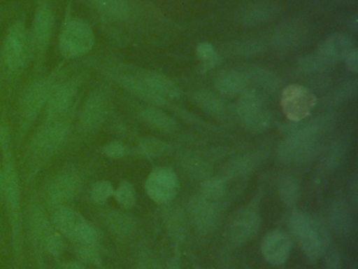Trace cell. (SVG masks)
<instances>
[{
  "instance_id": "6da1fadb",
  "label": "cell",
  "mask_w": 358,
  "mask_h": 269,
  "mask_svg": "<svg viewBox=\"0 0 358 269\" xmlns=\"http://www.w3.org/2000/svg\"><path fill=\"white\" fill-rule=\"evenodd\" d=\"M10 143L11 142L8 137L1 146L3 149V161L1 166L3 174V199L5 200L10 224H11L14 254L18 256L22 251V185H20V174L16 167L15 158Z\"/></svg>"
},
{
  "instance_id": "7a4b0ae2",
  "label": "cell",
  "mask_w": 358,
  "mask_h": 269,
  "mask_svg": "<svg viewBox=\"0 0 358 269\" xmlns=\"http://www.w3.org/2000/svg\"><path fill=\"white\" fill-rule=\"evenodd\" d=\"M328 127V121L317 118L293 128L278 146V157L289 164H299L311 159L317 149V138Z\"/></svg>"
},
{
  "instance_id": "3957f363",
  "label": "cell",
  "mask_w": 358,
  "mask_h": 269,
  "mask_svg": "<svg viewBox=\"0 0 358 269\" xmlns=\"http://www.w3.org/2000/svg\"><path fill=\"white\" fill-rule=\"evenodd\" d=\"M289 226L307 260L317 262L330 244V233L324 223L303 212H295L289 219Z\"/></svg>"
},
{
  "instance_id": "277c9868",
  "label": "cell",
  "mask_w": 358,
  "mask_h": 269,
  "mask_svg": "<svg viewBox=\"0 0 358 269\" xmlns=\"http://www.w3.org/2000/svg\"><path fill=\"white\" fill-rule=\"evenodd\" d=\"M51 221L60 235L68 237L75 246L99 245L97 227L70 205L54 208Z\"/></svg>"
},
{
  "instance_id": "5b68a950",
  "label": "cell",
  "mask_w": 358,
  "mask_h": 269,
  "mask_svg": "<svg viewBox=\"0 0 358 269\" xmlns=\"http://www.w3.org/2000/svg\"><path fill=\"white\" fill-rule=\"evenodd\" d=\"M70 115L57 119L45 120L43 125L39 128L31 143V157L33 160V168L41 165L49 159L64 145L70 134Z\"/></svg>"
},
{
  "instance_id": "8992f818",
  "label": "cell",
  "mask_w": 358,
  "mask_h": 269,
  "mask_svg": "<svg viewBox=\"0 0 358 269\" xmlns=\"http://www.w3.org/2000/svg\"><path fill=\"white\" fill-rule=\"evenodd\" d=\"M95 44V35L89 23L73 17L66 19L59 37V48L66 58H78L91 52Z\"/></svg>"
},
{
  "instance_id": "52a82bcc",
  "label": "cell",
  "mask_w": 358,
  "mask_h": 269,
  "mask_svg": "<svg viewBox=\"0 0 358 269\" xmlns=\"http://www.w3.org/2000/svg\"><path fill=\"white\" fill-rule=\"evenodd\" d=\"M31 44L26 25L22 21H16L8 31L1 48V59L10 73H22L30 54Z\"/></svg>"
},
{
  "instance_id": "ba28073f",
  "label": "cell",
  "mask_w": 358,
  "mask_h": 269,
  "mask_svg": "<svg viewBox=\"0 0 358 269\" xmlns=\"http://www.w3.org/2000/svg\"><path fill=\"white\" fill-rule=\"evenodd\" d=\"M29 228L34 243L45 254L50 256H59L62 254L64 246L62 235L38 204L30 206Z\"/></svg>"
},
{
  "instance_id": "9c48e42d",
  "label": "cell",
  "mask_w": 358,
  "mask_h": 269,
  "mask_svg": "<svg viewBox=\"0 0 358 269\" xmlns=\"http://www.w3.org/2000/svg\"><path fill=\"white\" fill-rule=\"evenodd\" d=\"M83 176L76 168H64L54 174L45 187V199L53 208L70 205L83 188Z\"/></svg>"
},
{
  "instance_id": "30bf717a",
  "label": "cell",
  "mask_w": 358,
  "mask_h": 269,
  "mask_svg": "<svg viewBox=\"0 0 358 269\" xmlns=\"http://www.w3.org/2000/svg\"><path fill=\"white\" fill-rule=\"evenodd\" d=\"M56 82L51 78L39 80L33 83L24 92L20 103V130L28 132L43 107L47 106L50 96L56 86Z\"/></svg>"
},
{
  "instance_id": "8fae6325",
  "label": "cell",
  "mask_w": 358,
  "mask_h": 269,
  "mask_svg": "<svg viewBox=\"0 0 358 269\" xmlns=\"http://www.w3.org/2000/svg\"><path fill=\"white\" fill-rule=\"evenodd\" d=\"M317 103L315 95L303 85L291 84L282 90L280 106L282 113L292 122H301L309 117Z\"/></svg>"
},
{
  "instance_id": "7c38bea8",
  "label": "cell",
  "mask_w": 358,
  "mask_h": 269,
  "mask_svg": "<svg viewBox=\"0 0 358 269\" xmlns=\"http://www.w3.org/2000/svg\"><path fill=\"white\" fill-rule=\"evenodd\" d=\"M179 188V179L173 170L169 167H157L148 174L145 191L148 197L162 204L171 201Z\"/></svg>"
},
{
  "instance_id": "4fadbf2b",
  "label": "cell",
  "mask_w": 358,
  "mask_h": 269,
  "mask_svg": "<svg viewBox=\"0 0 358 269\" xmlns=\"http://www.w3.org/2000/svg\"><path fill=\"white\" fill-rule=\"evenodd\" d=\"M238 117L247 130L259 132L269 127L271 117L267 111H263L261 97L255 92H246L238 101Z\"/></svg>"
},
{
  "instance_id": "5bb4252c",
  "label": "cell",
  "mask_w": 358,
  "mask_h": 269,
  "mask_svg": "<svg viewBox=\"0 0 358 269\" xmlns=\"http://www.w3.org/2000/svg\"><path fill=\"white\" fill-rule=\"evenodd\" d=\"M259 226L261 216L257 209L252 207L244 208L232 216L228 227V237L232 243L242 245L255 237Z\"/></svg>"
},
{
  "instance_id": "9a60e30c",
  "label": "cell",
  "mask_w": 358,
  "mask_h": 269,
  "mask_svg": "<svg viewBox=\"0 0 358 269\" xmlns=\"http://www.w3.org/2000/svg\"><path fill=\"white\" fill-rule=\"evenodd\" d=\"M78 90V80L56 84L47 103L45 120L57 119L70 115Z\"/></svg>"
},
{
  "instance_id": "2e32d148",
  "label": "cell",
  "mask_w": 358,
  "mask_h": 269,
  "mask_svg": "<svg viewBox=\"0 0 358 269\" xmlns=\"http://www.w3.org/2000/svg\"><path fill=\"white\" fill-rule=\"evenodd\" d=\"M190 218L196 230L210 233L217 226L220 219V207L217 201L201 195L192 199L189 206Z\"/></svg>"
},
{
  "instance_id": "e0dca14e",
  "label": "cell",
  "mask_w": 358,
  "mask_h": 269,
  "mask_svg": "<svg viewBox=\"0 0 358 269\" xmlns=\"http://www.w3.org/2000/svg\"><path fill=\"white\" fill-rule=\"evenodd\" d=\"M53 27L54 17L51 8L47 2H41L35 13L31 37V43L39 55H43L47 50L51 41Z\"/></svg>"
},
{
  "instance_id": "ac0fdd59",
  "label": "cell",
  "mask_w": 358,
  "mask_h": 269,
  "mask_svg": "<svg viewBox=\"0 0 358 269\" xmlns=\"http://www.w3.org/2000/svg\"><path fill=\"white\" fill-rule=\"evenodd\" d=\"M108 115V102L103 95L93 92L83 104L79 116V127L83 132H89L97 130Z\"/></svg>"
},
{
  "instance_id": "d6986e66",
  "label": "cell",
  "mask_w": 358,
  "mask_h": 269,
  "mask_svg": "<svg viewBox=\"0 0 358 269\" xmlns=\"http://www.w3.org/2000/svg\"><path fill=\"white\" fill-rule=\"evenodd\" d=\"M262 252L267 262L280 265L286 262L292 249L290 237L282 231L273 230L262 241Z\"/></svg>"
},
{
  "instance_id": "ffe728a7",
  "label": "cell",
  "mask_w": 358,
  "mask_h": 269,
  "mask_svg": "<svg viewBox=\"0 0 358 269\" xmlns=\"http://www.w3.org/2000/svg\"><path fill=\"white\" fill-rule=\"evenodd\" d=\"M353 48H355V46L350 36L337 33L329 36L324 42H322L317 52L334 64L337 61L345 59Z\"/></svg>"
},
{
  "instance_id": "44dd1931",
  "label": "cell",
  "mask_w": 358,
  "mask_h": 269,
  "mask_svg": "<svg viewBox=\"0 0 358 269\" xmlns=\"http://www.w3.org/2000/svg\"><path fill=\"white\" fill-rule=\"evenodd\" d=\"M307 36V29L299 23L290 22L278 27L272 35V43L278 48H293Z\"/></svg>"
},
{
  "instance_id": "7402d4cb",
  "label": "cell",
  "mask_w": 358,
  "mask_h": 269,
  "mask_svg": "<svg viewBox=\"0 0 358 269\" xmlns=\"http://www.w3.org/2000/svg\"><path fill=\"white\" fill-rule=\"evenodd\" d=\"M122 85L138 98L152 104L164 105L166 103V99L155 92L146 82L142 80V78L125 77L122 80Z\"/></svg>"
},
{
  "instance_id": "603a6c76",
  "label": "cell",
  "mask_w": 358,
  "mask_h": 269,
  "mask_svg": "<svg viewBox=\"0 0 358 269\" xmlns=\"http://www.w3.org/2000/svg\"><path fill=\"white\" fill-rule=\"evenodd\" d=\"M247 85V78L236 71H225L219 74L215 79V86L222 94L236 96L244 92Z\"/></svg>"
},
{
  "instance_id": "cb8c5ba5",
  "label": "cell",
  "mask_w": 358,
  "mask_h": 269,
  "mask_svg": "<svg viewBox=\"0 0 358 269\" xmlns=\"http://www.w3.org/2000/svg\"><path fill=\"white\" fill-rule=\"evenodd\" d=\"M91 1L97 12L112 20H125L131 14L127 0H91Z\"/></svg>"
},
{
  "instance_id": "d4e9b609",
  "label": "cell",
  "mask_w": 358,
  "mask_h": 269,
  "mask_svg": "<svg viewBox=\"0 0 358 269\" xmlns=\"http://www.w3.org/2000/svg\"><path fill=\"white\" fill-rule=\"evenodd\" d=\"M276 6L272 4H255L248 6L241 14V22L246 25H259L271 19L276 14Z\"/></svg>"
},
{
  "instance_id": "484cf974",
  "label": "cell",
  "mask_w": 358,
  "mask_h": 269,
  "mask_svg": "<svg viewBox=\"0 0 358 269\" xmlns=\"http://www.w3.org/2000/svg\"><path fill=\"white\" fill-rule=\"evenodd\" d=\"M142 119L155 130L163 132H173L177 130V122L164 111L156 109H146L141 113Z\"/></svg>"
},
{
  "instance_id": "4316f807",
  "label": "cell",
  "mask_w": 358,
  "mask_h": 269,
  "mask_svg": "<svg viewBox=\"0 0 358 269\" xmlns=\"http://www.w3.org/2000/svg\"><path fill=\"white\" fill-rule=\"evenodd\" d=\"M141 78L155 92H158L159 95L164 97L165 99L175 98V97H178L180 95V90L177 85L171 79L165 77V76L148 73Z\"/></svg>"
},
{
  "instance_id": "83f0119b",
  "label": "cell",
  "mask_w": 358,
  "mask_h": 269,
  "mask_svg": "<svg viewBox=\"0 0 358 269\" xmlns=\"http://www.w3.org/2000/svg\"><path fill=\"white\" fill-rule=\"evenodd\" d=\"M196 103L207 113L215 117L223 116L225 113V104L223 100L210 92H198L196 94Z\"/></svg>"
},
{
  "instance_id": "f1b7e54d",
  "label": "cell",
  "mask_w": 358,
  "mask_h": 269,
  "mask_svg": "<svg viewBox=\"0 0 358 269\" xmlns=\"http://www.w3.org/2000/svg\"><path fill=\"white\" fill-rule=\"evenodd\" d=\"M138 149L143 157L154 159L165 155L169 151V145L159 139L142 138L138 141Z\"/></svg>"
},
{
  "instance_id": "f546056e",
  "label": "cell",
  "mask_w": 358,
  "mask_h": 269,
  "mask_svg": "<svg viewBox=\"0 0 358 269\" xmlns=\"http://www.w3.org/2000/svg\"><path fill=\"white\" fill-rule=\"evenodd\" d=\"M331 220L339 233H351L352 227H353L351 214L349 212V208L345 204H335L334 207L331 210Z\"/></svg>"
},
{
  "instance_id": "4dcf8cb0",
  "label": "cell",
  "mask_w": 358,
  "mask_h": 269,
  "mask_svg": "<svg viewBox=\"0 0 358 269\" xmlns=\"http://www.w3.org/2000/svg\"><path fill=\"white\" fill-rule=\"evenodd\" d=\"M330 61L327 60L322 55L316 52L314 54L307 55L299 59V69L303 73H315V71H322L329 69L332 65Z\"/></svg>"
},
{
  "instance_id": "1f68e13d",
  "label": "cell",
  "mask_w": 358,
  "mask_h": 269,
  "mask_svg": "<svg viewBox=\"0 0 358 269\" xmlns=\"http://www.w3.org/2000/svg\"><path fill=\"white\" fill-rule=\"evenodd\" d=\"M249 79L255 82L257 85L266 88V90H276L280 86V79L278 76L274 75L271 71L267 69L255 67L249 71Z\"/></svg>"
},
{
  "instance_id": "d6a6232c",
  "label": "cell",
  "mask_w": 358,
  "mask_h": 269,
  "mask_svg": "<svg viewBox=\"0 0 358 269\" xmlns=\"http://www.w3.org/2000/svg\"><path fill=\"white\" fill-rule=\"evenodd\" d=\"M255 160L252 156H243V157L232 160L226 166V174L231 178H236V177L248 174L255 166Z\"/></svg>"
},
{
  "instance_id": "836d02e7",
  "label": "cell",
  "mask_w": 358,
  "mask_h": 269,
  "mask_svg": "<svg viewBox=\"0 0 358 269\" xmlns=\"http://www.w3.org/2000/svg\"><path fill=\"white\" fill-rule=\"evenodd\" d=\"M278 193L285 203L292 205L299 197V184L296 179L293 177H287L282 179L278 185Z\"/></svg>"
},
{
  "instance_id": "e575fe53",
  "label": "cell",
  "mask_w": 358,
  "mask_h": 269,
  "mask_svg": "<svg viewBox=\"0 0 358 269\" xmlns=\"http://www.w3.org/2000/svg\"><path fill=\"white\" fill-rule=\"evenodd\" d=\"M114 197L119 205L127 209L133 207L137 201L135 188L129 181H122L119 184V186L115 189Z\"/></svg>"
},
{
  "instance_id": "d590c367",
  "label": "cell",
  "mask_w": 358,
  "mask_h": 269,
  "mask_svg": "<svg viewBox=\"0 0 358 269\" xmlns=\"http://www.w3.org/2000/svg\"><path fill=\"white\" fill-rule=\"evenodd\" d=\"M227 185L222 178H210L205 181L202 187V195L207 199L217 201L225 195Z\"/></svg>"
},
{
  "instance_id": "8d00e7d4",
  "label": "cell",
  "mask_w": 358,
  "mask_h": 269,
  "mask_svg": "<svg viewBox=\"0 0 358 269\" xmlns=\"http://www.w3.org/2000/svg\"><path fill=\"white\" fill-rule=\"evenodd\" d=\"M106 220L110 228L116 231L117 233L125 235V233H131L134 227L133 221L131 220V218H129L127 214H121V212H108L106 214Z\"/></svg>"
},
{
  "instance_id": "74e56055",
  "label": "cell",
  "mask_w": 358,
  "mask_h": 269,
  "mask_svg": "<svg viewBox=\"0 0 358 269\" xmlns=\"http://www.w3.org/2000/svg\"><path fill=\"white\" fill-rule=\"evenodd\" d=\"M115 188L112 183L106 180L97 181L91 187V199L94 203L102 204L114 195Z\"/></svg>"
},
{
  "instance_id": "f35d334b",
  "label": "cell",
  "mask_w": 358,
  "mask_h": 269,
  "mask_svg": "<svg viewBox=\"0 0 358 269\" xmlns=\"http://www.w3.org/2000/svg\"><path fill=\"white\" fill-rule=\"evenodd\" d=\"M76 254L83 264L98 266L101 264V254H100L99 245H80L75 246Z\"/></svg>"
},
{
  "instance_id": "ab89813d",
  "label": "cell",
  "mask_w": 358,
  "mask_h": 269,
  "mask_svg": "<svg viewBox=\"0 0 358 269\" xmlns=\"http://www.w3.org/2000/svg\"><path fill=\"white\" fill-rule=\"evenodd\" d=\"M196 55L201 60L204 61V67L206 69H211L219 60V56L215 53V48L207 42H203L196 48Z\"/></svg>"
},
{
  "instance_id": "60d3db41",
  "label": "cell",
  "mask_w": 358,
  "mask_h": 269,
  "mask_svg": "<svg viewBox=\"0 0 358 269\" xmlns=\"http://www.w3.org/2000/svg\"><path fill=\"white\" fill-rule=\"evenodd\" d=\"M102 151L106 157L110 158V159H122L129 153V149L124 143L112 141V142L104 145Z\"/></svg>"
},
{
  "instance_id": "b9f144b4",
  "label": "cell",
  "mask_w": 358,
  "mask_h": 269,
  "mask_svg": "<svg viewBox=\"0 0 358 269\" xmlns=\"http://www.w3.org/2000/svg\"><path fill=\"white\" fill-rule=\"evenodd\" d=\"M262 50L263 46L259 42L247 41L236 44L234 52L238 53V55H251L262 52Z\"/></svg>"
},
{
  "instance_id": "7bdbcfd3",
  "label": "cell",
  "mask_w": 358,
  "mask_h": 269,
  "mask_svg": "<svg viewBox=\"0 0 358 269\" xmlns=\"http://www.w3.org/2000/svg\"><path fill=\"white\" fill-rule=\"evenodd\" d=\"M347 65L348 69L353 74L358 71V50L357 48H353L349 54L343 59Z\"/></svg>"
},
{
  "instance_id": "ee69618b",
  "label": "cell",
  "mask_w": 358,
  "mask_h": 269,
  "mask_svg": "<svg viewBox=\"0 0 358 269\" xmlns=\"http://www.w3.org/2000/svg\"><path fill=\"white\" fill-rule=\"evenodd\" d=\"M326 269H341V260L338 252L332 251L326 261Z\"/></svg>"
},
{
  "instance_id": "f6af8a7d",
  "label": "cell",
  "mask_w": 358,
  "mask_h": 269,
  "mask_svg": "<svg viewBox=\"0 0 358 269\" xmlns=\"http://www.w3.org/2000/svg\"><path fill=\"white\" fill-rule=\"evenodd\" d=\"M356 92V83L352 84L349 83L348 85L343 86V88H341V90L335 94V97H336L338 100H341L343 98H349L351 97L352 94Z\"/></svg>"
},
{
  "instance_id": "bcb514c9",
  "label": "cell",
  "mask_w": 358,
  "mask_h": 269,
  "mask_svg": "<svg viewBox=\"0 0 358 269\" xmlns=\"http://www.w3.org/2000/svg\"><path fill=\"white\" fill-rule=\"evenodd\" d=\"M350 184H351L350 185V199H351L352 203H353L354 208H356V206H357L358 199L357 178L354 177Z\"/></svg>"
},
{
  "instance_id": "7dc6e473",
  "label": "cell",
  "mask_w": 358,
  "mask_h": 269,
  "mask_svg": "<svg viewBox=\"0 0 358 269\" xmlns=\"http://www.w3.org/2000/svg\"><path fill=\"white\" fill-rule=\"evenodd\" d=\"M136 269H160L157 264H155L154 262H150V261H143V262L139 263L138 264L137 268Z\"/></svg>"
},
{
  "instance_id": "c3c4849f",
  "label": "cell",
  "mask_w": 358,
  "mask_h": 269,
  "mask_svg": "<svg viewBox=\"0 0 358 269\" xmlns=\"http://www.w3.org/2000/svg\"><path fill=\"white\" fill-rule=\"evenodd\" d=\"M64 269H85V267L81 262H70L64 265Z\"/></svg>"
},
{
  "instance_id": "681fc988",
  "label": "cell",
  "mask_w": 358,
  "mask_h": 269,
  "mask_svg": "<svg viewBox=\"0 0 358 269\" xmlns=\"http://www.w3.org/2000/svg\"><path fill=\"white\" fill-rule=\"evenodd\" d=\"M3 168L0 166V198H3Z\"/></svg>"
},
{
  "instance_id": "f907efd6",
  "label": "cell",
  "mask_w": 358,
  "mask_h": 269,
  "mask_svg": "<svg viewBox=\"0 0 358 269\" xmlns=\"http://www.w3.org/2000/svg\"><path fill=\"white\" fill-rule=\"evenodd\" d=\"M169 269H180V268H179V266H178V265L173 264V265H171V267Z\"/></svg>"
},
{
  "instance_id": "816d5d0a",
  "label": "cell",
  "mask_w": 358,
  "mask_h": 269,
  "mask_svg": "<svg viewBox=\"0 0 358 269\" xmlns=\"http://www.w3.org/2000/svg\"><path fill=\"white\" fill-rule=\"evenodd\" d=\"M196 269H208V268H196Z\"/></svg>"
}]
</instances>
